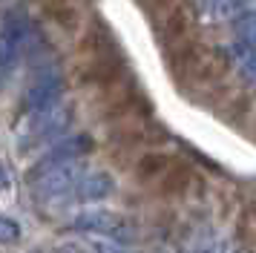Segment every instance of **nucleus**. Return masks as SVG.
Returning <instances> with one entry per match:
<instances>
[{"label": "nucleus", "instance_id": "1", "mask_svg": "<svg viewBox=\"0 0 256 253\" xmlns=\"http://www.w3.org/2000/svg\"><path fill=\"white\" fill-rule=\"evenodd\" d=\"M81 176H84L81 164L78 161H66V164H58V167H49V170L38 172L32 190H35V196L40 202H49V204L70 202V196H72V190H75V184H78Z\"/></svg>", "mask_w": 256, "mask_h": 253}, {"label": "nucleus", "instance_id": "2", "mask_svg": "<svg viewBox=\"0 0 256 253\" xmlns=\"http://www.w3.org/2000/svg\"><path fill=\"white\" fill-rule=\"evenodd\" d=\"M60 92H64V78H60L55 69H52V72H44V75L29 86V92H26V112L38 115V112L52 110V106L58 104Z\"/></svg>", "mask_w": 256, "mask_h": 253}, {"label": "nucleus", "instance_id": "3", "mask_svg": "<svg viewBox=\"0 0 256 253\" xmlns=\"http://www.w3.org/2000/svg\"><path fill=\"white\" fill-rule=\"evenodd\" d=\"M72 228L84 230V233H101L106 239H118V242H124V236L130 233L127 222L116 213H110V210H86L72 222Z\"/></svg>", "mask_w": 256, "mask_h": 253}, {"label": "nucleus", "instance_id": "4", "mask_svg": "<svg viewBox=\"0 0 256 253\" xmlns=\"http://www.w3.org/2000/svg\"><path fill=\"white\" fill-rule=\"evenodd\" d=\"M92 150V138L90 136H75V138H66V141H60L55 147L49 150L44 158L38 161L35 167V176L38 172L49 170V167H58V164H66V161H78L81 156H86Z\"/></svg>", "mask_w": 256, "mask_h": 253}, {"label": "nucleus", "instance_id": "5", "mask_svg": "<svg viewBox=\"0 0 256 253\" xmlns=\"http://www.w3.org/2000/svg\"><path fill=\"white\" fill-rule=\"evenodd\" d=\"M112 190H116V182L110 172H84L72 190L70 202H101Z\"/></svg>", "mask_w": 256, "mask_h": 253}, {"label": "nucleus", "instance_id": "6", "mask_svg": "<svg viewBox=\"0 0 256 253\" xmlns=\"http://www.w3.org/2000/svg\"><path fill=\"white\" fill-rule=\"evenodd\" d=\"M52 110H55V106H52ZM52 110L32 115V118H38V124H32V132H29V138L24 141V147L29 144V141H46V138H55L60 130L66 126L70 112H66V110H64V112H52Z\"/></svg>", "mask_w": 256, "mask_h": 253}, {"label": "nucleus", "instance_id": "7", "mask_svg": "<svg viewBox=\"0 0 256 253\" xmlns=\"http://www.w3.org/2000/svg\"><path fill=\"white\" fill-rule=\"evenodd\" d=\"M248 3H250V0H213V3H210V14H213V18H233V14H239Z\"/></svg>", "mask_w": 256, "mask_h": 253}, {"label": "nucleus", "instance_id": "8", "mask_svg": "<svg viewBox=\"0 0 256 253\" xmlns=\"http://www.w3.org/2000/svg\"><path fill=\"white\" fill-rule=\"evenodd\" d=\"M236 34H239V44L256 49V14L242 18V20H239V26H236Z\"/></svg>", "mask_w": 256, "mask_h": 253}, {"label": "nucleus", "instance_id": "9", "mask_svg": "<svg viewBox=\"0 0 256 253\" xmlns=\"http://www.w3.org/2000/svg\"><path fill=\"white\" fill-rule=\"evenodd\" d=\"M14 239H20V228L12 218L0 216V242H14Z\"/></svg>", "mask_w": 256, "mask_h": 253}, {"label": "nucleus", "instance_id": "10", "mask_svg": "<svg viewBox=\"0 0 256 253\" xmlns=\"http://www.w3.org/2000/svg\"><path fill=\"white\" fill-rule=\"evenodd\" d=\"M208 253H222V248H213V250H208Z\"/></svg>", "mask_w": 256, "mask_h": 253}, {"label": "nucleus", "instance_id": "11", "mask_svg": "<svg viewBox=\"0 0 256 253\" xmlns=\"http://www.w3.org/2000/svg\"><path fill=\"white\" fill-rule=\"evenodd\" d=\"M60 253H66V250H60Z\"/></svg>", "mask_w": 256, "mask_h": 253}]
</instances>
